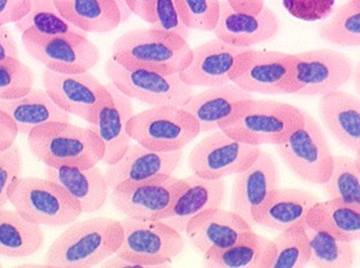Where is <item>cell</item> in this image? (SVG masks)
<instances>
[{
    "label": "cell",
    "mask_w": 360,
    "mask_h": 268,
    "mask_svg": "<svg viewBox=\"0 0 360 268\" xmlns=\"http://www.w3.org/2000/svg\"><path fill=\"white\" fill-rule=\"evenodd\" d=\"M261 150L219 129L198 142L188 157V166L193 174L201 179H224L247 169Z\"/></svg>",
    "instance_id": "8fae6325"
},
{
    "label": "cell",
    "mask_w": 360,
    "mask_h": 268,
    "mask_svg": "<svg viewBox=\"0 0 360 268\" xmlns=\"http://www.w3.org/2000/svg\"><path fill=\"white\" fill-rule=\"evenodd\" d=\"M249 49L229 45L214 38L192 49V60L179 73L191 87H208L231 83Z\"/></svg>",
    "instance_id": "e0dca14e"
},
{
    "label": "cell",
    "mask_w": 360,
    "mask_h": 268,
    "mask_svg": "<svg viewBox=\"0 0 360 268\" xmlns=\"http://www.w3.org/2000/svg\"><path fill=\"white\" fill-rule=\"evenodd\" d=\"M4 267V265H2V262H1V261H0V267Z\"/></svg>",
    "instance_id": "681fc988"
},
{
    "label": "cell",
    "mask_w": 360,
    "mask_h": 268,
    "mask_svg": "<svg viewBox=\"0 0 360 268\" xmlns=\"http://www.w3.org/2000/svg\"><path fill=\"white\" fill-rule=\"evenodd\" d=\"M319 37L324 42L342 48L360 46V0L347 1L338 8L329 20L319 27Z\"/></svg>",
    "instance_id": "e575fe53"
},
{
    "label": "cell",
    "mask_w": 360,
    "mask_h": 268,
    "mask_svg": "<svg viewBox=\"0 0 360 268\" xmlns=\"http://www.w3.org/2000/svg\"><path fill=\"white\" fill-rule=\"evenodd\" d=\"M270 240L264 268H302L309 264V238L305 224L294 226Z\"/></svg>",
    "instance_id": "1f68e13d"
},
{
    "label": "cell",
    "mask_w": 360,
    "mask_h": 268,
    "mask_svg": "<svg viewBox=\"0 0 360 268\" xmlns=\"http://www.w3.org/2000/svg\"><path fill=\"white\" fill-rule=\"evenodd\" d=\"M293 53L253 50L243 54L233 83L263 95L293 94Z\"/></svg>",
    "instance_id": "9a60e30c"
},
{
    "label": "cell",
    "mask_w": 360,
    "mask_h": 268,
    "mask_svg": "<svg viewBox=\"0 0 360 268\" xmlns=\"http://www.w3.org/2000/svg\"><path fill=\"white\" fill-rule=\"evenodd\" d=\"M45 174L47 179L61 186L78 202L83 213L98 212L108 200L110 188L105 173L98 164L87 169L47 166Z\"/></svg>",
    "instance_id": "d4e9b609"
},
{
    "label": "cell",
    "mask_w": 360,
    "mask_h": 268,
    "mask_svg": "<svg viewBox=\"0 0 360 268\" xmlns=\"http://www.w3.org/2000/svg\"><path fill=\"white\" fill-rule=\"evenodd\" d=\"M150 28L166 34L179 35L186 40L189 37L190 30L180 18L174 0H155Z\"/></svg>",
    "instance_id": "f35d334b"
},
{
    "label": "cell",
    "mask_w": 360,
    "mask_h": 268,
    "mask_svg": "<svg viewBox=\"0 0 360 268\" xmlns=\"http://www.w3.org/2000/svg\"><path fill=\"white\" fill-rule=\"evenodd\" d=\"M236 12L247 13H260L266 6V0H226Z\"/></svg>",
    "instance_id": "bcb514c9"
},
{
    "label": "cell",
    "mask_w": 360,
    "mask_h": 268,
    "mask_svg": "<svg viewBox=\"0 0 360 268\" xmlns=\"http://www.w3.org/2000/svg\"><path fill=\"white\" fill-rule=\"evenodd\" d=\"M31 0H0V27L15 23L28 13Z\"/></svg>",
    "instance_id": "b9f144b4"
},
{
    "label": "cell",
    "mask_w": 360,
    "mask_h": 268,
    "mask_svg": "<svg viewBox=\"0 0 360 268\" xmlns=\"http://www.w3.org/2000/svg\"><path fill=\"white\" fill-rule=\"evenodd\" d=\"M184 179L186 187L160 220L180 234L185 231L188 223L199 213L222 206L227 193V184L224 179H204L195 174Z\"/></svg>",
    "instance_id": "603a6c76"
},
{
    "label": "cell",
    "mask_w": 360,
    "mask_h": 268,
    "mask_svg": "<svg viewBox=\"0 0 360 268\" xmlns=\"http://www.w3.org/2000/svg\"><path fill=\"white\" fill-rule=\"evenodd\" d=\"M44 89L59 108L94 125L98 110L108 96L105 84L86 71L82 73H60L44 70Z\"/></svg>",
    "instance_id": "5bb4252c"
},
{
    "label": "cell",
    "mask_w": 360,
    "mask_h": 268,
    "mask_svg": "<svg viewBox=\"0 0 360 268\" xmlns=\"http://www.w3.org/2000/svg\"><path fill=\"white\" fill-rule=\"evenodd\" d=\"M182 150L160 152L146 148L136 142L117 162L108 165L105 171L109 188L122 184L146 181L162 176H171L182 160Z\"/></svg>",
    "instance_id": "ac0fdd59"
},
{
    "label": "cell",
    "mask_w": 360,
    "mask_h": 268,
    "mask_svg": "<svg viewBox=\"0 0 360 268\" xmlns=\"http://www.w3.org/2000/svg\"><path fill=\"white\" fill-rule=\"evenodd\" d=\"M348 1H354V0H348Z\"/></svg>",
    "instance_id": "f907efd6"
},
{
    "label": "cell",
    "mask_w": 360,
    "mask_h": 268,
    "mask_svg": "<svg viewBox=\"0 0 360 268\" xmlns=\"http://www.w3.org/2000/svg\"><path fill=\"white\" fill-rule=\"evenodd\" d=\"M34 71L20 60L0 62V100L21 97L34 87Z\"/></svg>",
    "instance_id": "74e56055"
},
{
    "label": "cell",
    "mask_w": 360,
    "mask_h": 268,
    "mask_svg": "<svg viewBox=\"0 0 360 268\" xmlns=\"http://www.w3.org/2000/svg\"><path fill=\"white\" fill-rule=\"evenodd\" d=\"M111 58L124 67L179 75L192 60V48L179 35L137 29L125 32L114 42Z\"/></svg>",
    "instance_id": "3957f363"
},
{
    "label": "cell",
    "mask_w": 360,
    "mask_h": 268,
    "mask_svg": "<svg viewBox=\"0 0 360 268\" xmlns=\"http://www.w3.org/2000/svg\"><path fill=\"white\" fill-rule=\"evenodd\" d=\"M125 2L132 15H137L146 23H152L155 0H125Z\"/></svg>",
    "instance_id": "f6af8a7d"
},
{
    "label": "cell",
    "mask_w": 360,
    "mask_h": 268,
    "mask_svg": "<svg viewBox=\"0 0 360 268\" xmlns=\"http://www.w3.org/2000/svg\"><path fill=\"white\" fill-rule=\"evenodd\" d=\"M111 1H113L119 8L120 13H121L122 23H125V22L129 20L132 13L128 8L125 0H111Z\"/></svg>",
    "instance_id": "c3c4849f"
},
{
    "label": "cell",
    "mask_w": 360,
    "mask_h": 268,
    "mask_svg": "<svg viewBox=\"0 0 360 268\" xmlns=\"http://www.w3.org/2000/svg\"><path fill=\"white\" fill-rule=\"evenodd\" d=\"M18 127L12 117L0 109V151H4L15 143Z\"/></svg>",
    "instance_id": "7bdbcfd3"
},
{
    "label": "cell",
    "mask_w": 360,
    "mask_h": 268,
    "mask_svg": "<svg viewBox=\"0 0 360 268\" xmlns=\"http://www.w3.org/2000/svg\"><path fill=\"white\" fill-rule=\"evenodd\" d=\"M44 242L41 226L29 222L15 210H0V256L26 258L38 253Z\"/></svg>",
    "instance_id": "f546056e"
},
{
    "label": "cell",
    "mask_w": 360,
    "mask_h": 268,
    "mask_svg": "<svg viewBox=\"0 0 360 268\" xmlns=\"http://www.w3.org/2000/svg\"><path fill=\"white\" fill-rule=\"evenodd\" d=\"M319 113L330 135L359 157L360 101L342 89L321 96Z\"/></svg>",
    "instance_id": "cb8c5ba5"
},
{
    "label": "cell",
    "mask_w": 360,
    "mask_h": 268,
    "mask_svg": "<svg viewBox=\"0 0 360 268\" xmlns=\"http://www.w3.org/2000/svg\"><path fill=\"white\" fill-rule=\"evenodd\" d=\"M304 113V110L290 103L253 98L220 130L245 143L276 146L301 127Z\"/></svg>",
    "instance_id": "277c9868"
},
{
    "label": "cell",
    "mask_w": 360,
    "mask_h": 268,
    "mask_svg": "<svg viewBox=\"0 0 360 268\" xmlns=\"http://www.w3.org/2000/svg\"><path fill=\"white\" fill-rule=\"evenodd\" d=\"M270 240L253 231L245 232L233 245L204 256L207 267L264 268L269 258Z\"/></svg>",
    "instance_id": "4dcf8cb0"
},
{
    "label": "cell",
    "mask_w": 360,
    "mask_h": 268,
    "mask_svg": "<svg viewBox=\"0 0 360 268\" xmlns=\"http://www.w3.org/2000/svg\"><path fill=\"white\" fill-rule=\"evenodd\" d=\"M0 109L12 117L18 133L25 136L40 125L72 120L70 115L59 108L45 90L34 87L16 99L0 100Z\"/></svg>",
    "instance_id": "4316f807"
},
{
    "label": "cell",
    "mask_w": 360,
    "mask_h": 268,
    "mask_svg": "<svg viewBox=\"0 0 360 268\" xmlns=\"http://www.w3.org/2000/svg\"><path fill=\"white\" fill-rule=\"evenodd\" d=\"M132 141L160 152L184 150L200 134L195 117L182 108L152 106L134 115L127 125Z\"/></svg>",
    "instance_id": "8992f818"
},
{
    "label": "cell",
    "mask_w": 360,
    "mask_h": 268,
    "mask_svg": "<svg viewBox=\"0 0 360 268\" xmlns=\"http://www.w3.org/2000/svg\"><path fill=\"white\" fill-rule=\"evenodd\" d=\"M13 24L21 34L31 30L46 35L78 34L87 37L86 32L72 25L61 15L54 0H31L28 13Z\"/></svg>",
    "instance_id": "d6a6232c"
},
{
    "label": "cell",
    "mask_w": 360,
    "mask_h": 268,
    "mask_svg": "<svg viewBox=\"0 0 360 268\" xmlns=\"http://www.w3.org/2000/svg\"><path fill=\"white\" fill-rule=\"evenodd\" d=\"M280 27L276 13L267 6L258 13H240L220 0L219 18L212 32L229 45L250 49L276 37Z\"/></svg>",
    "instance_id": "d6986e66"
},
{
    "label": "cell",
    "mask_w": 360,
    "mask_h": 268,
    "mask_svg": "<svg viewBox=\"0 0 360 268\" xmlns=\"http://www.w3.org/2000/svg\"><path fill=\"white\" fill-rule=\"evenodd\" d=\"M309 264L319 268H350L354 264L353 243L337 239L326 232L307 228Z\"/></svg>",
    "instance_id": "d590c367"
},
{
    "label": "cell",
    "mask_w": 360,
    "mask_h": 268,
    "mask_svg": "<svg viewBox=\"0 0 360 268\" xmlns=\"http://www.w3.org/2000/svg\"><path fill=\"white\" fill-rule=\"evenodd\" d=\"M30 151L46 166L87 169L103 160L105 146L90 127L53 122L35 127L27 136Z\"/></svg>",
    "instance_id": "7a4b0ae2"
},
{
    "label": "cell",
    "mask_w": 360,
    "mask_h": 268,
    "mask_svg": "<svg viewBox=\"0 0 360 268\" xmlns=\"http://www.w3.org/2000/svg\"><path fill=\"white\" fill-rule=\"evenodd\" d=\"M9 202L22 217L41 226H68L83 213L78 202L47 177H19L11 188Z\"/></svg>",
    "instance_id": "5b68a950"
},
{
    "label": "cell",
    "mask_w": 360,
    "mask_h": 268,
    "mask_svg": "<svg viewBox=\"0 0 360 268\" xmlns=\"http://www.w3.org/2000/svg\"><path fill=\"white\" fill-rule=\"evenodd\" d=\"M184 179L162 176L111 189V203L125 217L160 220L186 187Z\"/></svg>",
    "instance_id": "4fadbf2b"
},
{
    "label": "cell",
    "mask_w": 360,
    "mask_h": 268,
    "mask_svg": "<svg viewBox=\"0 0 360 268\" xmlns=\"http://www.w3.org/2000/svg\"><path fill=\"white\" fill-rule=\"evenodd\" d=\"M353 73V62L340 51L321 49L293 53V94L323 96L342 89Z\"/></svg>",
    "instance_id": "7c38bea8"
},
{
    "label": "cell",
    "mask_w": 360,
    "mask_h": 268,
    "mask_svg": "<svg viewBox=\"0 0 360 268\" xmlns=\"http://www.w3.org/2000/svg\"><path fill=\"white\" fill-rule=\"evenodd\" d=\"M59 12L86 34H106L122 24L119 8L111 0H54Z\"/></svg>",
    "instance_id": "83f0119b"
},
{
    "label": "cell",
    "mask_w": 360,
    "mask_h": 268,
    "mask_svg": "<svg viewBox=\"0 0 360 268\" xmlns=\"http://www.w3.org/2000/svg\"><path fill=\"white\" fill-rule=\"evenodd\" d=\"M68 226L49 248L46 267H97L118 253L124 239L121 221L105 216L75 221Z\"/></svg>",
    "instance_id": "6da1fadb"
},
{
    "label": "cell",
    "mask_w": 360,
    "mask_h": 268,
    "mask_svg": "<svg viewBox=\"0 0 360 268\" xmlns=\"http://www.w3.org/2000/svg\"><path fill=\"white\" fill-rule=\"evenodd\" d=\"M100 267L108 268H135L141 267V265L116 253L105 260L100 264Z\"/></svg>",
    "instance_id": "7dc6e473"
},
{
    "label": "cell",
    "mask_w": 360,
    "mask_h": 268,
    "mask_svg": "<svg viewBox=\"0 0 360 268\" xmlns=\"http://www.w3.org/2000/svg\"><path fill=\"white\" fill-rule=\"evenodd\" d=\"M252 229L241 216L219 207L195 216L184 232L195 250L206 256L230 247Z\"/></svg>",
    "instance_id": "7402d4cb"
},
{
    "label": "cell",
    "mask_w": 360,
    "mask_h": 268,
    "mask_svg": "<svg viewBox=\"0 0 360 268\" xmlns=\"http://www.w3.org/2000/svg\"><path fill=\"white\" fill-rule=\"evenodd\" d=\"M275 147L285 165L300 179L317 185L328 180L334 155L323 128L307 111L304 110L301 127Z\"/></svg>",
    "instance_id": "ba28073f"
},
{
    "label": "cell",
    "mask_w": 360,
    "mask_h": 268,
    "mask_svg": "<svg viewBox=\"0 0 360 268\" xmlns=\"http://www.w3.org/2000/svg\"><path fill=\"white\" fill-rule=\"evenodd\" d=\"M279 166L274 155L261 150L247 169L236 174L231 193V210L253 226L267 200L280 187Z\"/></svg>",
    "instance_id": "2e32d148"
},
{
    "label": "cell",
    "mask_w": 360,
    "mask_h": 268,
    "mask_svg": "<svg viewBox=\"0 0 360 268\" xmlns=\"http://www.w3.org/2000/svg\"><path fill=\"white\" fill-rule=\"evenodd\" d=\"M105 73L111 84L131 100L151 106L184 108L195 93L179 75H165L144 68L124 67L109 58Z\"/></svg>",
    "instance_id": "52a82bcc"
},
{
    "label": "cell",
    "mask_w": 360,
    "mask_h": 268,
    "mask_svg": "<svg viewBox=\"0 0 360 268\" xmlns=\"http://www.w3.org/2000/svg\"><path fill=\"white\" fill-rule=\"evenodd\" d=\"M108 96L101 106L96 122L90 128L100 136L105 146L103 162L106 165L117 162L130 146L127 125L135 115L132 100L113 84H105Z\"/></svg>",
    "instance_id": "ffe728a7"
},
{
    "label": "cell",
    "mask_w": 360,
    "mask_h": 268,
    "mask_svg": "<svg viewBox=\"0 0 360 268\" xmlns=\"http://www.w3.org/2000/svg\"><path fill=\"white\" fill-rule=\"evenodd\" d=\"M305 226L337 239L356 242L360 238V210L340 199L319 201L307 213Z\"/></svg>",
    "instance_id": "f1b7e54d"
},
{
    "label": "cell",
    "mask_w": 360,
    "mask_h": 268,
    "mask_svg": "<svg viewBox=\"0 0 360 268\" xmlns=\"http://www.w3.org/2000/svg\"><path fill=\"white\" fill-rule=\"evenodd\" d=\"M177 10L189 30L212 32L220 13V0H174Z\"/></svg>",
    "instance_id": "8d00e7d4"
},
{
    "label": "cell",
    "mask_w": 360,
    "mask_h": 268,
    "mask_svg": "<svg viewBox=\"0 0 360 268\" xmlns=\"http://www.w3.org/2000/svg\"><path fill=\"white\" fill-rule=\"evenodd\" d=\"M335 4V0H283V7L289 15L305 22L328 18Z\"/></svg>",
    "instance_id": "60d3db41"
},
{
    "label": "cell",
    "mask_w": 360,
    "mask_h": 268,
    "mask_svg": "<svg viewBox=\"0 0 360 268\" xmlns=\"http://www.w3.org/2000/svg\"><path fill=\"white\" fill-rule=\"evenodd\" d=\"M320 199L305 190L296 188H278L258 216L256 225L272 231L285 229L305 224V217Z\"/></svg>",
    "instance_id": "484cf974"
},
{
    "label": "cell",
    "mask_w": 360,
    "mask_h": 268,
    "mask_svg": "<svg viewBox=\"0 0 360 268\" xmlns=\"http://www.w3.org/2000/svg\"><path fill=\"white\" fill-rule=\"evenodd\" d=\"M321 186L327 198L340 199L360 210L359 158L334 155L331 174Z\"/></svg>",
    "instance_id": "836d02e7"
},
{
    "label": "cell",
    "mask_w": 360,
    "mask_h": 268,
    "mask_svg": "<svg viewBox=\"0 0 360 268\" xmlns=\"http://www.w3.org/2000/svg\"><path fill=\"white\" fill-rule=\"evenodd\" d=\"M21 34L27 53L46 70L60 73L86 72L100 61L99 48L84 35H46L31 30Z\"/></svg>",
    "instance_id": "30bf717a"
},
{
    "label": "cell",
    "mask_w": 360,
    "mask_h": 268,
    "mask_svg": "<svg viewBox=\"0 0 360 268\" xmlns=\"http://www.w3.org/2000/svg\"><path fill=\"white\" fill-rule=\"evenodd\" d=\"M13 59H19L18 43L6 26L0 27V62Z\"/></svg>",
    "instance_id": "ee69618b"
},
{
    "label": "cell",
    "mask_w": 360,
    "mask_h": 268,
    "mask_svg": "<svg viewBox=\"0 0 360 268\" xmlns=\"http://www.w3.org/2000/svg\"><path fill=\"white\" fill-rule=\"evenodd\" d=\"M124 239L118 253L141 267H160L170 264L184 250L180 232L160 220H121Z\"/></svg>",
    "instance_id": "9c48e42d"
},
{
    "label": "cell",
    "mask_w": 360,
    "mask_h": 268,
    "mask_svg": "<svg viewBox=\"0 0 360 268\" xmlns=\"http://www.w3.org/2000/svg\"><path fill=\"white\" fill-rule=\"evenodd\" d=\"M23 155L18 144L0 151V210L9 202L11 188L20 177Z\"/></svg>",
    "instance_id": "ab89813d"
},
{
    "label": "cell",
    "mask_w": 360,
    "mask_h": 268,
    "mask_svg": "<svg viewBox=\"0 0 360 268\" xmlns=\"http://www.w3.org/2000/svg\"><path fill=\"white\" fill-rule=\"evenodd\" d=\"M252 99V93L231 82L193 94L182 108L195 117L200 133H212L233 119Z\"/></svg>",
    "instance_id": "44dd1931"
}]
</instances>
